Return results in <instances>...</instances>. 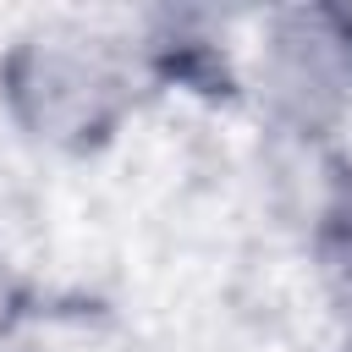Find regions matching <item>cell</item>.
Instances as JSON below:
<instances>
[{"label": "cell", "mask_w": 352, "mask_h": 352, "mask_svg": "<svg viewBox=\"0 0 352 352\" xmlns=\"http://www.w3.org/2000/svg\"><path fill=\"white\" fill-rule=\"evenodd\" d=\"M319 258L324 275L341 297H352V182L324 204V226H319Z\"/></svg>", "instance_id": "3"}, {"label": "cell", "mask_w": 352, "mask_h": 352, "mask_svg": "<svg viewBox=\"0 0 352 352\" xmlns=\"http://www.w3.org/2000/svg\"><path fill=\"white\" fill-rule=\"evenodd\" d=\"M346 352H352V341H346Z\"/></svg>", "instance_id": "4"}, {"label": "cell", "mask_w": 352, "mask_h": 352, "mask_svg": "<svg viewBox=\"0 0 352 352\" xmlns=\"http://www.w3.org/2000/svg\"><path fill=\"white\" fill-rule=\"evenodd\" d=\"M6 99L33 138L50 143H88L121 110V72L94 38L44 33L11 50L6 60Z\"/></svg>", "instance_id": "1"}, {"label": "cell", "mask_w": 352, "mask_h": 352, "mask_svg": "<svg viewBox=\"0 0 352 352\" xmlns=\"http://www.w3.org/2000/svg\"><path fill=\"white\" fill-rule=\"evenodd\" d=\"M258 88L292 126H324L352 99V16L346 11H280L258 50Z\"/></svg>", "instance_id": "2"}]
</instances>
